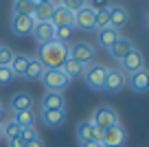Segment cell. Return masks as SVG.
<instances>
[{
	"label": "cell",
	"mask_w": 149,
	"mask_h": 147,
	"mask_svg": "<svg viewBox=\"0 0 149 147\" xmlns=\"http://www.w3.org/2000/svg\"><path fill=\"white\" fill-rule=\"evenodd\" d=\"M125 141H127L125 130H123L121 125H114V127H110V130L103 132L101 145L103 147H123V145H125Z\"/></svg>",
	"instance_id": "obj_7"
},
{
	"label": "cell",
	"mask_w": 149,
	"mask_h": 147,
	"mask_svg": "<svg viewBox=\"0 0 149 147\" xmlns=\"http://www.w3.org/2000/svg\"><path fill=\"white\" fill-rule=\"evenodd\" d=\"M55 31L57 29L53 27V22H35V27H33V35L40 44L55 42Z\"/></svg>",
	"instance_id": "obj_10"
},
{
	"label": "cell",
	"mask_w": 149,
	"mask_h": 147,
	"mask_svg": "<svg viewBox=\"0 0 149 147\" xmlns=\"http://www.w3.org/2000/svg\"><path fill=\"white\" fill-rule=\"evenodd\" d=\"M59 5L66 7L68 11H72V13H77L79 9H84V7H86V0H61Z\"/></svg>",
	"instance_id": "obj_32"
},
{
	"label": "cell",
	"mask_w": 149,
	"mask_h": 147,
	"mask_svg": "<svg viewBox=\"0 0 149 147\" xmlns=\"http://www.w3.org/2000/svg\"><path fill=\"white\" fill-rule=\"evenodd\" d=\"M132 48H134V44H132V40H127V37H118L116 42H114V44L110 46V55L114 57V60L116 62H121L123 57L127 55V53L132 51Z\"/></svg>",
	"instance_id": "obj_16"
},
{
	"label": "cell",
	"mask_w": 149,
	"mask_h": 147,
	"mask_svg": "<svg viewBox=\"0 0 149 147\" xmlns=\"http://www.w3.org/2000/svg\"><path fill=\"white\" fill-rule=\"evenodd\" d=\"M81 147H103V145L97 141H88V143H81Z\"/></svg>",
	"instance_id": "obj_37"
},
{
	"label": "cell",
	"mask_w": 149,
	"mask_h": 147,
	"mask_svg": "<svg viewBox=\"0 0 149 147\" xmlns=\"http://www.w3.org/2000/svg\"><path fill=\"white\" fill-rule=\"evenodd\" d=\"M107 66H103V64H90V66H86V70H84V79H86V83H88L92 90H103V86H105V77H107Z\"/></svg>",
	"instance_id": "obj_3"
},
{
	"label": "cell",
	"mask_w": 149,
	"mask_h": 147,
	"mask_svg": "<svg viewBox=\"0 0 149 147\" xmlns=\"http://www.w3.org/2000/svg\"><path fill=\"white\" fill-rule=\"evenodd\" d=\"M40 64L46 70H61L68 60V46L59 44V42H48V44H40L37 48V57Z\"/></svg>",
	"instance_id": "obj_1"
},
{
	"label": "cell",
	"mask_w": 149,
	"mask_h": 147,
	"mask_svg": "<svg viewBox=\"0 0 149 147\" xmlns=\"http://www.w3.org/2000/svg\"><path fill=\"white\" fill-rule=\"evenodd\" d=\"M77 138H79V143H88V141L101 143L103 141V132L94 127L92 121H84V123L77 125Z\"/></svg>",
	"instance_id": "obj_8"
},
{
	"label": "cell",
	"mask_w": 149,
	"mask_h": 147,
	"mask_svg": "<svg viewBox=\"0 0 149 147\" xmlns=\"http://www.w3.org/2000/svg\"><path fill=\"white\" fill-rule=\"evenodd\" d=\"M33 27H35L33 15H13L11 18V31L15 35H29V33H33Z\"/></svg>",
	"instance_id": "obj_9"
},
{
	"label": "cell",
	"mask_w": 149,
	"mask_h": 147,
	"mask_svg": "<svg viewBox=\"0 0 149 147\" xmlns=\"http://www.w3.org/2000/svg\"><path fill=\"white\" fill-rule=\"evenodd\" d=\"M110 27L112 29H121V27H125L127 24V20H130V13H127V9L125 7H121V5H114V7H110Z\"/></svg>",
	"instance_id": "obj_15"
},
{
	"label": "cell",
	"mask_w": 149,
	"mask_h": 147,
	"mask_svg": "<svg viewBox=\"0 0 149 147\" xmlns=\"http://www.w3.org/2000/svg\"><path fill=\"white\" fill-rule=\"evenodd\" d=\"M121 68L125 70V73H138V70L145 68V55L143 51H138V48H132L130 53H127L125 57L121 60Z\"/></svg>",
	"instance_id": "obj_6"
},
{
	"label": "cell",
	"mask_w": 149,
	"mask_h": 147,
	"mask_svg": "<svg viewBox=\"0 0 149 147\" xmlns=\"http://www.w3.org/2000/svg\"><path fill=\"white\" fill-rule=\"evenodd\" d=\"M90 121H92V125L97 130L105 132V130L118 125V114L112 110L110 106H99L97 110H94V114H92V119H90Z\"/></svg>",
	"instance_id": "obj_2"
},
{
	"label": "cell",
	"mask_w": 149,
	"mask_h": 147,
	"mask_svg": "<svg viewBox=\"0 0 149 147\" xmlns=\"http://www.w3.org/2000/svg\"><path fill=\"white\" fill-rule=\"evenodd\" d=\"M37 2L35 0H15L13 2V15H33Z\"/></svg>",
	"instance_id": "obj_23"
},
{
	"label": "cell",
	"mask_w": 149,
	"mask_h": 147,
	"mask_svg": "<svg viewBox=\"0 0 149 147\" xmlns=\"http://www.w3.org/2000/svg\"><path fill=\"white\" fill-rule=\"evenodd\" d=\"M13 70L9 68V66H0V83H9L11 79H13Z\"/></svg>",
	"instance_id": "obj_34"
},
{
	"label": "cell",
	"mask_w": 149,
	"mask_h": 147,
	"mask_svg": "<svg viewBox=\"0 0 149 147\" xmlns=\"http://www.w3.org/2000/svg\"><path fill=\"white\" fill-rule=\"evenodd\" d=\"M68 57L84 66H90V62L97 57V48L92 44H88V42H77V44H72L68 48Z\"/></svg>",
	"instance_id": "obj_4"
},
{
	"label": "cell",
	"mask_w": 149,
	"mask_h": 147,
	"mask_svg": "<svg viewBox=\"0 0 149 147\" xmlns=\"http://www.w3.org/2000/svg\"><path fill=\"white\" fill-rule=\"evenodd\" d=\"M44 66L40 64L37 60H29V66H26V73H24V77L26 79H42V75H44Z\"/></svg>",
	"instance_id": "obj_26"
},
{
	"label": "cell",
	"mask_w": 149,
	"mask_h": 147,
	"mask_svg": "<svg viewBox=\"0 0 149 147\" xmlns=\"http://www.w3.org/2000/svg\"><path fill=\"white\" fill-rule=\"evenodd\" d=\"M9 147H24V141L20 136H15V138H11V141H9Z\"/></svg>",
	"instance_id": "obj_35"
},
{
	"label": "cell",
	"mask_w": 149,
	"mask_h": 147,
	"mask_svg": "<svg viewBox=\"0 0 149 147\" xmlns=\"http://www.w3.org/2000/svg\"><path fill=\"white\" fill-rule=\"evenodd\" d=\"M11 110L13 112H26L33 110V99L29 92H18V94L11 97Z\"/></svg>",
	"instance_id": "obj_18"
},
{
	"label": "cell",
	"mask_w": 149,
	"mask_h": 147,
	"mask_svg": "<svg viewBox=\"0 0 149 147\" xmlns=\"http://www.w3.org/2000/svg\"><path fill=\"white\" fill-rule=\"evenodd\" d=\"M20 138H22L24 143H29V141H35V138H40V136H37V130L35 127H22Z\"/></svg>",
	"instance_id": "obj_33"
},
{
	"label": "cell",
	"mask_w": 149,
	"mask_h": 147,
	"mask_svg": "<svg viewBox=\"0 0 149 147\" xmlns=\"http://www.w3.org/2000/svg\"><path fill=\"white\" fill-rule=\"evenodd\" d=\"M72 27H59L55 31V42H59V44H66V42H70V37H72Z\"/></svg>",
	"instance_id": "obj_28"
},
{
	"label": "cell",
	"mask_w": 149,
	"mask_h": 147,
	"mask_svg": "<svg viewBox=\"0 0 149 147\" xmlns=\"http://www.w3.org/2000/svg\"><path fill=\"white\" fill-rule=\"evenodd\" d=\"M0 112H2V103H0Z\"/></svg>",
	"instance_id": "obj_40"
},
{
	"label": "cell",
	"mask_w": 149,
	"mask_h": 147,
	"mask_svg": "<svg viewBox=\"0 0 149 147\" xmlns=\"http://www.w3.org/2000/svg\"><path fill=\"white\" fill-rule=\"evenodd\" d=\"M42 108L44 110H66V101L61 92H46L42 99Z\"/></svg>",
	"instance_id": "obj_17"
},
{
	"label": "cell",
	"mask_w": 149,
	"mask_h": 147,
	"mask_svg": "<svg viewBox=\"0 0 149 147\" xmlns=\"http://www.w3.org/2000/svg\"><path fill=\"white\" fill-rule=\"evenodd\" d=\"M110 27V11H99L97 13V18H94V29H99V31H101V29H107Z\"/></svg>",
	"instance_id": "obj_29"
},
{
	"label": "cell",
	"mask_w": 149,
	"mask_h": 147,
	"mask_svg": "<svg viewBox=\"0 0 149 147\" xmlns=\"http://www.w3.org/2000/svg\"><path fill=\"white\" fill-rule=\"evenodd\" d=\"M53 27L59 29V27H72L74 29V13L72 11H68L66 7L61 5H55V13H53Z\"/></svg>",
	"instance_id": "obj_11"
},
{
	"label": "cell",
	"mask_w": 149,
	"mask_h": 147,
	"mask_svg": "<svg viewBox=\"0 0 149 147\" xmlns=\"http://www.w3.org/2000/svg\"><path fill=\"white\" fill-rule=\"evenodd\" d=\"M127 83V77L123 70H107V77H105V86H103V90H110V92H116L121 90L123 86Z\"/></svg>",
	"instance_id": "obj_13"
},
{
	"label": "cell",
	"mask_w": 149,
	"mask_h": 147,
	"mask_svg": "<svg viewBox=\"0 0 149 147\" xmlns=\"http://www.w3.org/2000/svg\"><path fill=\"white\" fill-rule=\"evenodd\" d=\"M53 13H55V2H40V5L35 7L33 20H35V22H51Z\"/></svg>",
	"instance_id": "obj_19"
},
{
	"label": "cell",
	"mask_w": 149,
	"mask_h": 147,
	"mask_svg": "<svg viewBox=\"0 0 149 147\" xmlns=\"http://www.w3.org/2000/svg\"><path fill=\"white\" fill-rule=\"evenodd\" d=\"M13 121L20 125V127H35V114H33V110H26V112H15Z\"/></svg>",
	"instance_id": "obj_24"
},
{
	"label": "cell",
	"mask_w": 149,
	"mask_h": 147,
	"mask_svg": "<svg viewBox=\"0 0 149 147\" xmlns=\"http://www.w3.org/2000/svg\"><path fill=\"white\" fill-rule=\"evenodd\" d=\"M29 60H31V57L22 55V53H15V55H13V60H11V66H9V68L13 70L15 77H24V73H26V66H29Z\"/></svg>",
	"instance_id": "obj_22"
},
{
	"label": "cell",
	"mask_w": 149,
	"mask_h": 147,
	"mask_svg": "<svg viewBox=\"0 0 149 147\" xmlns=\"http://www.w3.org/2000/svg\"><path fill=\"white\" fill-rule=\"evenodd\" d=\"M94 18H97V13H94L92 9H88V7H84V9H79L74 13V27L84 29V31H92L94 29Z\"/></svg>",
	"instance_id": "obj_12"
},
{
	"label": "cell",
	"mask_w": 149,
	"mask_h": 147,
	"mask_svg": "<svg viewBox=\"0 0 149 147\" xmlns=\"http://www.w3.org/2000/svg\"><path fill=\"white\" fill-rule=\"evenodd\" d=\"M127 83H130L132 90H136V92H147L149 90V70L143 68V70H138V73H132L130 79H127Z\"/></svg>",
	"instance_id": "obj_14"
},
{
	"label": "cell",
	"mask_w": 149,
	"mask_h": 147,
	"mask_svg": "<svg viewBox=\"0 0 149 147\" xmlns=\"http://www.w3.org/2000/svg\"><path fill=\"white\" fill-rule=\"evenodd\" d=\"M24 147H44V143H42V138H35V141L24 143Z\"/></svg>",
	"instance_id": "obj_36"
},
{
	"label": "cell",
	"mask_w": 149,
	"mask_h": 147,
	"mask_svg": "<svg viewBox=\"0 0 149 147\" xmlns=\"http://www.w3.org/2000/svg\"><path fill=\"white\" fill-rule=\"evenodd\" d=\"M0 136H2V125H0Z\"/></svg>",
	"instance_id": "obj_39"
},
{
	"label": "cell",
	"mask_w": 149,
	"mask_h": 147,
	"mask_svg": "<svg viewBox=\"0 0 149 147\" xmlns=\"http://www.w3.org/2000/svg\"><path fill=\"white\" fill-rule=\"evenodd\" d=\"M13 55H15V53L11 51L9 46H2V44H0V66H11Z\"/></svg>",
	"instance_id": "obj_31"
},
{
	"label": "cell",
	"mask_w": 149,
	"mask_h": 147,
	"mask_svg": "<svg viewBox=\"0 0 149 147\" xmlns=\"http://www.w3.org/2000/svg\"><path fill=\"white\" fill-rule=\"evenodd\" d=\"M42 121L48 125V127H59V125L66 121V114H64V110H44L42 112Z\"/></svg>",
	"instance_id": "obj_20"
},
{
	"label": "cell",
	"mask_w": 149,
	"mask_h": 147,
	"mask_svg": "<svg viewBox=\"0 0 149 147\" xmlns=\"http://www.w3.org/2000/svg\"><path fill=\"white\" fill-rule=\"evenodd\" d=\"M61 70H64V73L68 75L70 79H72V77H79V75H84L86 66H84V64H79V62H74V60H70V57H68V60H66V64H64V68H61Z\"/></svg>",
	"instance_id": "obj_25"
},
{
	"label": "cell",
	"mask_w": 149,
	"mask_h": 147,
	"mask_svg": "<svg viewBox=\"0 0 149 147\" xmlns=\"http://www.w3.org/2000/svg\"><path fill=\"white\" fill-rule=\"evenodd\" d=\"M118 31L116 29H112V27H107V29H101V31H99V35H97V40H99V44L103 46V48H107V51H110V46L114 44V42L118 40Z\"/></svg>",
	"instance_id": "obj_21"
},
{
	"label": "cell",
	"mask_w": 149,
	"mask_h": 147,
	"mask_svg": "<svg viewBox=\"0 0 149 147\" xmlns=\"http://www.w3.org/2000/svg\"><path fill=\"white\" fill-rule=\"evenodd\" d=\"M86 7L88 9H92L94 13H99V11H105V9H110V0H86Z\"/></svg>",
	"instance_id": "obj_30"
},
{
	"label": "cell",
	"mask_w": 149,
	"mask_h": 147,
	"mask_svg": "<svg viewBox=\"0 0 149 147\" xmlns=\"http://www.w3.org/2000/svg\"><path fill=\"white\" fill-rule=\"evenodd\" d=\"M35 2H37V5H40V2H53V0H35Z\"/></svg>",
	"instance_id": "obj_38"
},
{
	"label": "cell",
	"mask_w": 149,
	"mask_h": 147,
	"mask_svg": "<svg viewBox=\"0 0 149 147\" xmlns=\"http://www.w3.org/2000/svg\"><path fill=\"white\" fill-rule=\"evenodd\" d=\"M42 81H44V86H46L48 92H61L64 88L70 86V77L64 70H44Z\"/></svg>",
	"instance_id": "obj_5"
},
{
	"label": "cell",
	"mask_w": 149,
	"mask_h": 147,
	"mask_svg": "<svg viewBox=\"0 0 149 147\" xmlns=\"http://www.w3.org/2000/svg\"><path fill=\"white\" fill-rule=\"evenodd\" d=\"M20 132H22V127H20V125L15 123L13 119H11V121H7V123L2 125V136H5L7 141H11V138L20 136Z\"/></svg>",
	"instance_id": "obj_27"
}]
</instances>
